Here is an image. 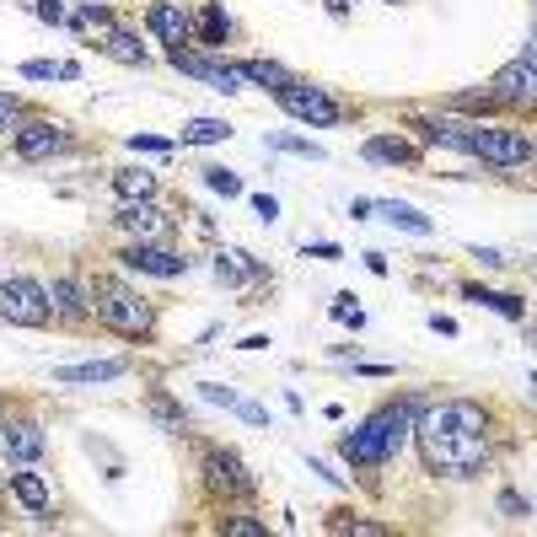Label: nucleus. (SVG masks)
I'll list each match as a JSON object with an SVG mask.
<instances>
[{"instance_id": "19", "label": "nucleus", "mask_w": 537, "mask_h": 537, "mask_svg": "<svg viewBox=\"0 0 537 537\" xmlns=\"http://www.w3.org/2000/svg\"><path fill=\"white\" fill-rule=\"evenodd\" d=\"M129 371V360H81V366H54V382L76 387V382H119Z\"/></svg>"}, {"instance_id": "17", "label": "nucleus", "mask_w": 537, "mask_h": 537, "mask_svg": "<svg viewBox=\"0 0 537 537\" xmlns=\"http://www.w3.org/2000/svg\"><path fill=\"white\" fill-rule=\"evenodd\" d=\"M49 307H54V317H70V323H81V317L92 312V285H81L76 274H60V280L49 285Z\"/></svg>"}, {"instance_id": "23", "label": "nucleus", "mask_w": 537, "mask_h": 537, "mask_svg": "<svg viewBox=\"0 0 537 537\" xmlns=\"http://www.w3.org/2000/svg\"><path fill=\"white\" fill-rule=\"evenodd\" d=\"M462 296H468V301H478V307H489V312H500V317H511V323H521V317H527V301H521V296H505V290L468 285Z\"/></svg>"}, {"instance_id": "2", "label": "nucleus", "mask_w": 537, "mask_h": 537, "mask_svg": "<svg viewBox=\"0 0 537 537\" xmlns=\"http://www.w3.org/2000/svg\"><path fill=\"white\" fill-rule=\"evenodd\" d=\"M92 312H97V323H108L113 333H124V339H145V333L156 328L151 301H145L135 285H124L119 274H103V280L92 285Z\"/></svg>"}, {"instance_id": "35", "label": "nucleus", "mask_w": 537, "mask_h": 537, "mask_svg": "<svg viewBox=\"0 0 537 537\" xmlns=\"http://www.w3.org/2000/svg\"><path fill=\"white\" fill-rule=\"evenodd\" d=\"M17 119H22V97L0 92V129H17Z\"/></svg>"}, {"instance_id": "12", "label": "nucleus", "mask_w": 537, "mask_h": 537, "mask_svg": "<svg viewBox=\"0 0 537 537\" xmlns=\"http://www.w3.org/2000/svg\"><path fill=\"white\" fill-rule=\"evenodd\" d=\"M124 269L156 274V280H178V274H188V258L172 248H156V242H135V248H124Z\"/></svg>"}, {"instance_id": "18", "label": "nucleus", "mask_w": 537, "mask_h": 537, "mask_svg": "<svg viewBox=\"0 0 537 537\" xmlns=\"http://www.w3.org/2000/svg\"><path fill=\"white\" fill-rule=\"evenodd\" d=\"M360 156L376 162V167H419V145L403 140V135H371L360 145Z\"/></svg>"}, {"instance_id": "28", "label": "nucleus", "mask_w": 537, "mask_h": 537, "mask_svg": "<svg viewBox=\"0 0 537 537\" xmlns=\"http://www.w3.org/2000/svg\"><path fill=\"white\" fill-rule=\"evenodd\" d=\"M145 414H151L162 430H172V435H178V430H188V414H183L172 398H162V393H151V398H145Z\"/></svg>"}, {"instance_id": "25", "label": "nucleus", "mask_w": 537, "mask_h": 537, "mask_svg": "<svg viewBox=\"0 0 537 537\" xmlns=\"http://www.w3.org/2000/svg\"><path fill=\"white\" fill-rule=\"evenodd\" d=\"M242 81H253V86H269V92H280V86H290L296 76H290L285 65H274V60H242Z\"/></svg>"}, {"instance_id": "34", "label": "nucleus", "mask_w": 537, "mask_h": 537, "mask_svg": "<svg viewBox=\"0 0 537 537\" xmlns=\"http://www.w3.org/2000/svg\"><path fill=\"white\" fill-rule=\"evenodd\" d=\"M495 505H500V516H527V511H532V500H527V495H516V489H500V500H495Z\"/></svg>"}, {"instance_id": "33", "label": "nucleus", "mask_w": 537, "mask_h": 537, "mask_svg": "<svg viewBox=\"0 0 537 537\" xmlns=\"http://www.w3.org/2000/svg\"><path fill=\"white\" fill-rule=\"evenodd\" d=\"M333 317H339V323H350V328H366V312L355 307V296H339V301H333Z\"/></svg>"}, {"instance_id": "10", "label": "nucleus", "mask_w": 537, "mask_h": 537, "mask_svg": "<svg viewBox=\"0 0 537 537\" xmlns=\"http://www.w3.org/2000/svg\"><path fill=\"white\" fill-rule=\"evenodd\" d=\"M65 145H70V129L54 124V119H27L17 129V156L22 162H43V156L65 151Z\"/></svg>"}, {"instance_id": "15", "label": "nucleus", "mask_w": 537, "mask_h": 537, "mask_svg": "<svg viewBox=\"0 0 537 537\" xmlns=\"http://www.w3.org/2000/svg\"><path fill=\"white\" fill-rule=\"evenodd\" d=\"M414 129H419V140H425V145H446V151L473 156L478 124H468V119H414Z\"/></svg>"}, {"instance_id": "41", "label": "nucleus", "mask_w": 537, "mask_h": 537, "mask_svg": "<svg viewBox=\"0 0 537 537\" xmlns=\"http://www.w3.org/2000/svg\"><path fill=\"white\" fill-rule=\"evenodd\" d=\"M129 145H135V151H151V156L172 151V145H167V140H156V135H129Z\"/></svg>"}, {"instance_id": "31", "label": "nucleus", "mask_w": 537, "mask_h": 537, "mask_svg": "<svg viewBox=\"0 0 537 537\" xmlns=\"http://www.w3.org/2000/svg\"><path fill=\"white\" fill-rule=\"evenodd\" d=\"M205 183L215 188V194H226V199H237L242 194V178L231 167H205Z\"/></svg>"}, {"instance_id": "4", "label": "nucleus", "mask_w": 537, "mask_h": 537, "mask_svg": "<svg viewBox=\"0 0 537 537\" xmlns=\"http://www.w3.org/2000/svg\"><path fill=\"white\" fill-rule=\"evenodd\" d=\"M49 317H54V307H49V285L27 280V274H11V280H0V323L43 328Z\"/></svg>"}, {"instance_id": "39", "label": "nucleus", "mask_w": 537, "mask_h": 537, "mask_svg": "<svg viewBox=\"0 0 537 537\" xmlns=\"http://www.w3.org/2000/svg\"><path fill=\"white\" fill-rule=\"evenodd\" d=\"M22 76H27V81H54V76H60V65H49V60H27V65H22Z\"/></svg>"}, {"instance_id": "24", "label": "nucleus", "mask_w": 537, "mask_h": 537, "mask_svg": "<svg viewBox=\"0 0 537 537\" xmlns=\"http://www.w3.org/2000/svg\"><path fill=\"white\" fill-rule=\"evenodd\" d=\"M376 215H382V221H393V226H403V231H419V237H430V231H435L430 215H419L414 205H403V199H382Z\"/></svg>"}, {"instance_id": "5", "label": "nucleus", "mask_w": 537, "mask_h": 537, "mask_svg": "<svg viewBox=\"0 0 537 537\" xmlns=\"http://www.w3.org/2000/svg\"><path fill=\"white\" fill-rule=\"evenodd\" d=\"M274 103H280L290 119L317 124V129H328V124H339V119H344L339 97H328L323 86H312V81H290V86H280V92H274Z\"/></svg>"}, {"instance_id": "37", "label": "nucleus", "mask_w": 537, "mask_h": 537, "mask_svg": "<svg viewBox=\"0 0 537 537\" xmlns=\"http://www.w3.org/2000/svg\"><path fill=\"white\" fill-rule=\"evenodd\" d=\"M253 215H258V221H280V199H274V194H253Z\"/></svg>"}, {"instance_id": "20", "label": "nucleus", "mask_w": 537, "mask_h": 537, "mask_svg": "<svg viewBox=\"0 0 537 537\" xmlns=\"http://www.w3.org/2000/svg\"><path fill=\"white\" fill-rule=\"evenodd\" d=\"M194 38L205 43V49H221V43L231 38V17H226L221 0H205V6H199V17H194Z\"/></svg>"}, {"instance_id": "30", "label": "nucleus", "mask_w": 537, "mask_h": 537, "mask_svg": "<svg viewBox=\"0 0 537 537\" xmlns=\"http://www.w3.org/2000/svg\"><path fill=\"white\" fill-rule=\"evenodd\" d=\"M242 258H248V253H221V258H215V280H221V285H242V274H248Z\"/></svg>"}, {"instance_id": "22", "label": "nucleus", "mask_w": 537, "mask_h": 537, "mask_svg": "<svg viewBox=\"0 0 537 537\" xmlns=\"http://www.w3.org/2000/svg\"><path fill=\"white\" fill-rule=\"evenodd\" d=\"M97 49L113 54L119 65H145V43H140L135 33H124V27H108V33L97 38Z\"/></svg>"}, {"instance_id": "42", "label": "nucleus", "mask_w": 537, "mask_h": 537, "mask_svg": "<svg viewBox=\"0 0 537 537\" xmlns=\"http://www.w3.org/2000/svg\"><path fill=\"white\" fill-rule=\"evenodd\" d=\"M38 17H43V22H70L60 0H38Z\"/></svg>"}, {"instance_id": "11", "label": "nucleus", "mask_w": 537, "mask_h": 537, "mask_svg": "<svg viewBox=\"0 0 537 537\" xmlns=\"http://www.w3.org/2000/svg\"><path fill=\"white\" fill-rule=\"evenodd\" d=\"M205 484L215 489V495H248L253 478H248V462H242L237 452H205Z\"/></svg>"}, {"instance_id": "45", "label": "nucleus", "mask_w": 537, "mask_h": 537, "mask_svg": "<svg viewBox=\"0 0 537 537\" xmlns=\"http://www.w3.org/2000/svg\"><path fill=\"white\" fill-rule=\"evenodd\" d=\"M307 258H339V248H333V242H317V248H307Z\"/></svg>"}, {"instance_id": "8", "label": "nucleus", "mask_w": 537, "mask_h": 537, "mask_svg": "<svg viewBox=\"0 0 537 537\" xmlns=\"http://www.w3.org/2000/svg\"><path fill=\"white\" fill-rule=\"evenodd\" d=\"M172 70H183V76L194 81H210V92H242V70L237 65H221V60H205V54H188V49H167Z\"/></svg>"}, {"instance_id": "26", "label": "nucleus", "mask_w": 537, "mask_h": 537, "mask_svg": "<svg viewBox=\"0 0 537 537\" xmlns=\"http://www.w3.org/2000/svg\"><path fill=\"white\" fill-rule=\"evenodd\" d=\"M221 140H231L226 119H188L183 124V145H221Z\"/></svg>"}, {"instance_id": "7", "label": "nucleus", "mask_w": 537, "mask_h": 537, "mask_svg": "<svg viewBox=\"0 0 537 537\" xmlns=\"http://www.w3.org/2000/svg\"><path fill=\"white\" fill-rule=\"evenodd\" d=\"M414 430H452V435H484L489 430V414H484V403H473V398H452V403H435V409L419 414V425Z\"/></svg>"}, {"instance_id": "14", "label": "nucleus", "mask_w": 537, "mask_h": 537, "mask_svg": "<svg viewBox=\"0 0 537 537\" xmlns=\"http://www.w3.org/2000/svg\"><path fill=\"white\" fill-rule=\"evenodd\" d=\"M119 221V231H129L135 242H156L167 231V215L156 210V199H124V210L113 215Z\"/></svg>"}, {"instance_id": "44", "label": "nucleus", "mask_w": 537, "mask_h": 537, "mask_svg": "<svg viewBox=\"0 0 537 537\" xmlns=\"http://www.w3.org/2000/svg\"><path fill=\"white\" fill-rule=\"evenodd\" d=\"M473 258H478V264H484V269H500V264H505V258H500L495 248H473Z\"/></svg>"}, {"instance_id": "29", "label": "nucleus", "mask_w": 537, "mask_h": 537, "mask_svg": "<svg viewBox=\"0 0 537 537\" xmlns=\"http://www.w3.org/2000/svg\"><path fill=\"white\" fill-rule=\"evenodd\" d=\"M269 151H290V156H307V162H328V151L317 140H301V135H269L264 140Z\"/></svg>"}, {"instance_id": "36", "label": "nucleus", "mask_w": 537, "mask_h": 537, "mask_svg": "<svg viewBox=\"0 0 537 537\" xmlns=\"http://www.w3.org/2000/svg\"><path fill=\"white\" fill-rule=\"evenodd\" d=\"M199 393H205V403H226V409H237V393H231V387H221V382H205V387H199Z\"/></svg>"}, {"instance_id": "46", "label": "nucleus", "mask_w": 537, "mask_h": 537, "mask_svg": "<svg viewBox=\"0 0 537 537\" xmlns=\"http://www.w3.org/2000/svg\"><path fill=\"white\" fill-rule=\"evenodd\" d=\"M521 60H527L537 70V27H532V38H527V49H521Z\"/></svg>"}, {"instance_id": "40", "label": "nucleus", "mask_w": 537, "mask_h": 537, "mask_svg": "<svg viewBox=\"0 0 537 537\" xmlns=\"http://www.w3.org/2000/svg\"><path fill=\"white\" fill-rule=\"evenodd\" d=\"M237 414L248 419V425H269V409H264V403H248V398H242V403H237Z\"/></svg>"}, {"instance_id": "9", "label": "nucleus", "mask_w": 537, "mask_h": 537, "mask_svg": "<svg viewBox=\"0 0 537 537\" xmlns=\"http://www.w3.org/2000/svg\"><path fill=\"white\" fill-rule=\"evenodd\" d=\"M43 446H49V435H43L38 419H11V425H0V452H6L11 468H33L43 457Z\"/></svg>"}, {"instance_id": "16", "label": "nucleus", "mask_w": 537, "mask_h": 537, "mask_svg": "<svg viewBox=\"0 0 537 537\" xmlns=\"http://www.w3.org/2000/svg\"><path fill=\"white\" fill-rule=\"evenodd\" d=\"M489 97H495V103H532V97H537V70L527 60H511L505 70H495Z\"/></svg>"}, {"instance_id": "3", "label": "nucleus", "mask_w": 537, "mask_h": 537, "mask_svg": "<svg viewBox=\"0 0 537 537\" xmlns=\"http://www.w3.org/2000/svg\"><path fill=\"white\" fill-rule=\"evenodd\" d=\"M419 452H425L430 468L452 473V478H473L489 468V441L484 435H452V430H414Z\"/></svg>"}, {"instance_id": "21", "label": "nucleus", "mask_w": 537, "mask_h": 537, "mask_svg": "<svg viewBox=\"0 0 537 537\" xmlns=\"http://www.w3.org/2000/svg\"><path fill=\"white\" fill-rule=\"evenodd\" d=\"M11 495H17L33 516L49 511V484H43V478H38L33 468H17V473H11Z\"/></svg>"}, {"instance_id": "43", "label": "nucleus", "mask_w": 537, "mask_h": 537, "mask_svg": "<svg viewBox=\"0 0 537 537\" xmlns=\"http://www.w3.org/2000/svg\"><path fill=\"white\" fill-rule=\"evenodd\" d=\"M430 328H435V333H441V339H457V323H452V317H441V312H435V317H430Z\"/></svg>"}, {"instance_id": "6", "label": "nucleus", "mask_w": 537, "mask_h": 537, "mask_svg": "<svg viewBox=\"0 0 537 537\" xmlns=\"http://www.w3.org/2000/svg\"><path fill=\"white\" fill-rule=\"evenodd\" d=\"M473 156H478V162H489V167H532L537 145L521 135V129H484V124H478Z\"/></svg>"}, {"instance_id": "13", "label": "nucleus", "mask_w": 537, "mask_h": 537, "mask_svg": "<svg viewBox=\"0 0 537 537\" xmlns=\"http://www.w3.org/2000/svg\"><path fill=\"white\" fill-rule=\"evenodd\" d=\"M145 27H151V33L162 38L167 49H183V43L194 38V17H188L178 0H151V11H145Z\"/></svg>"}, {"instance_id": "1", "label": "nucleus", "mask_w": 537, "mask_h": 537, "mask_svg": "<svg viewBox=\"0 0 537 537\" xmlns=\"http://www.w3.org/2000/svg\"><path fill=\"white\" fill-rule=\"evenodd\" d=\"M419 414H425V403H419V398L387 403V409H376L371 419H360L355 435H344V441H339V457L350 462V468H387V462L409 446Z\"/></svg>"}, {"instance_id": "27", "label": "nucleus", "mask_w": 537, "mask_h": 537, "mask_svg": "<svg viewBox=\"0 0 537 537\" xmlns=\"http://www.w3.org/2000/svg\"><path fill=\"white\" fill-rule=\"evenodd\" d=\"M113 188H119L124 199H156V178L140 172V167H119L113 172Z\"/></svg>"}, {"instance_id": "32", "label": "nucleus", "mask_w": 537, "mask_h": 537, "mask_svg": "<svg viewBox=\"0 0 537 537\" xmlns=\"http://www.w3.org/2000/svg\"><path fill=\"white\" fill-rule=\"evenodd\" d=\"M70 22H76V27H103V33H108V27H113V11L97 6V0H81V11Z\"/></svg>"}, {"instance_id": "38", "label": "nucleus", "mask_w": 537, "mask_h": 537, "mask_svg": "<svg viewBox=\"0 0 537 537\" xmlns=\"http://www.w3.org/2000/svg\"><path fill=\"white\" fill-rule=\"evenodd\" d=\"M226 532H231V537H264V521H248V516H231V521H226Z\"/></svg>"}]
</instances>
